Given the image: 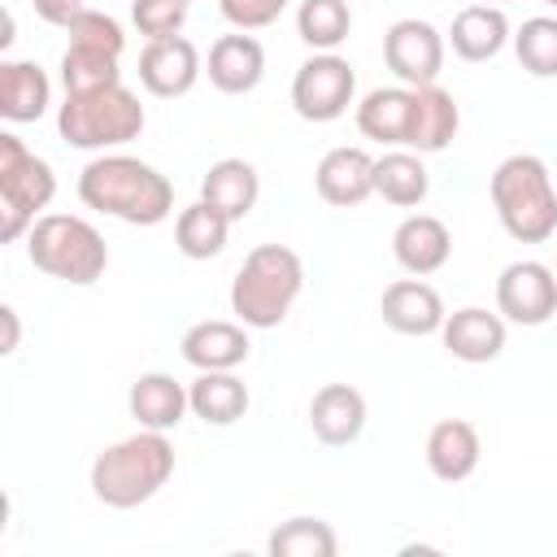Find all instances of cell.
I'll return each instance as SVG.
<instances>
[{
    "mask_svg": "<svg viewBox=\"0 0 557 557\" xmlns=\"http://www.w3.org/2000/svg\"><path fill=\"white\" fill-rule=\"evenodd\" d=\"M431 191V174L422 152L413 148H392L383 157H374V196H383L396 209H413L422 205Z\"/></svg>",
    "mask_w": 557,
    "mask_h": 557,
    "instance_id": "obj_27",
    "label": "cell"
},
{
    "mask_svg": "<svg viewBox=\"0 0 557 557\" xmlns=\"http://www.w3.org/2000/svg\"><path fill=\"white\" fill-rule=\"evenodd\" d=\"M0 322H4V339H0V352H17V339H22V322H17V309L13 305H0Z\"/></svg>",
    "mask_w": 557,
    "mask_h": 557,
    "instance_id": "obj_37",
    "label": "cell"
},
{
    "mask_svg": "<svg viewBox=\"0 0 557 557\" xmlns=\"http://www.w3.org/2000/svg\"><path fill=\"white\" fill-rule=\"evenodd\" d=\"M309 431L326 448H348L366 431V396L348 383H326L309 400Z\"/></svg>",
    "mask_w": 557,
    "mask_h": 557,
    "instance_id": "obj_17",
    "label": "cell"
},
{
    "mask_svg": "<svg viewBox=\"0 0 557 557\" xmlns=\"http://www.w3.org/2000/svg\"><path fill=\"white\" fill-rule=\"evenodd\" d=\"M187 400H191V413L205 426H235L248 413L252 396H248V387L235 370H200L187 383Z\"/></svg>",
    "mask_w": 557,
    "mask_h": 557,
    "instance_id": "obj_24",
    "label": "cell"
},
{
    "mask_svg": "<svg viewBox=\"0 0 557 557\" xmlns=\"http://www.w3.org/2000/svg\"><path fill=\"white\" fill-rule=\"evenodd\" d=\"M226 235H231V218L218 213L213 205L196 200L187 209H178L174 218V248L187 257V261H209L226 248Z\"/></svg>",
    "mask_w": 557,
    "mask_h": 557,
    "instance_id": "obj_28",
    "label": "cell"
},
{
    "mask_svg": "<svg viewBox=\"0 0 557 557\" xmlns=\"http://www.w3.org/2000/svg\"><path fill=\"white\" fill-rule=\"evenodd\" d=\"M174 474V444L165 431L139 426L135 435L109 444L91 461V496L109 509H135L152 500Z\"/></svg>",
    "mask_w": 557,
    "mask_h": 557,
    "instance_id": "obj_2",
    "label": "cell"
},
{
    "mask_svg": "<svg viewBox=\"0 0 557 557\" xmlns=\"http://www.w3.org/2000/svg\"><path fill=\"white\" fill-rule=\"evenodd\" d=\"M200 52L191 39L174 35V39H152L144 44L139 52V83L148 96L157 100H174V96H187L200 78Z\"/></svg>",
    "mask_w": 557,
    "mask_h": 557,
    "instance_id": "obj_11",
    "label": "cell"
},
{
    "mask_svg": "<svg viewBox=\"0 0 557 557\" xmlns=\"http://www.w3.org/2000/svg\"><path fill=\"white\" fill-rule=\"evenodd\" d=\"M313 187L326 205L335 209H357L361 200L374 196V157L366 148H331L318 170H313Z\"/></svg>",
    "mask_w": 557,
    "mask_h": 557,
    "instance_id": "obj_14",
    "label": "cell"
},
{
    "mask_svg": "<svg viewBox=\"0 0 557 557\" xmlns=\"http://www.w3.org/2000/svg\"><path fill=\"white\" fill-rule=\"evenodd\" d=\"M265 553L270 557H335L339 553V535L331 531L326 518L300 513V518H287V522H278L270 531Z\"/></svg>",
    "mask_w": 557,
    "mask_h": 557,
    "instance_id": "obj_29",
    "label": "cell"
},
{
    "mask_svg": "<svg viewBox=\"0 0 557 557\" xmlns=\"http://www.w3.org/2000/svg\"><path fill=\"white\" fill-rule=\"evenodd\" d=\"M409 104H413V87L396 83V87H374L361 96L357 104V131L374 144L387 148H405V131H409Z\"/></svg>",
    "mask_w": 557,
    "mask_h": 557,
    "instance_id": "obj_26",
    "label": "cell"
},
{
    "mask_svg": "<svg viewBox=\"0 0 557 557\" xmlns=\"http://www.w3.org/2000/svg\"><path fill=\"white\" fill-rule=\"evenodd\" d=\"M544 4H553V9H557V0H544Z\"/></svg>",
    "mask_w": 557,
    "mask_h": 557,
    "instance_id": "obj_39",
    "label": "cell"
},
{
    "mask_svg": "<svg viewBox=\"0 0 557 557\" xmlns=\"http://www.w3.org/2000/svg\"><path fill=\"white\" fill-rule=\"evenodd\" d=\"M513 52L518 65L535 78H557V17H527L513 30Z\"/></svg>",
    "mask_w": 557,
    "mask_h": 557,
    "instance_id": "obj_32",
    "label": "cell"
},
{
    "mask_svg": "<svg viewBox=\"0 0 557 557\" xmlns=\"http://www.w3.org/2000/svg\"><path fill=\"white\" fill-rule=\"evenodd\" d=\"M357 96V74L339 52H313L292 78V109L305 122H335Z\"/></svg>",
    "mask_w": 557,
    "mask_h": 557,
    "instance_id": "obj_8",
    "label": "cell"
},
{
    "mask_svg": "<svg viewBox=\"0 0 557 557\" xmlns=\"http://www.w3.org/2000/svg\"><path fill=\"white\" fill-rule=\"evenodd\" d=\"M248 326L244 322H226V318H209L183 331L178 352L191 370H239L248 361Z\"/></svg>",
    "mask_w": 557,
    "mask_h": 557,
    "instance_id": "obj_16",
    "label": "cell"
},
{
    "mask_svg": "<svg viewBox=\"0 0 557 557\" xmlns=\"http://www.w3.org/2000/svg\"><path fill=\"white\" fill-rule=\"evenodd\" d=\"M52 104V83L35 61H0V117L39 122Z\"/></svg>",
    "mask_w": 557,
    "mask_h": 557,
    "instance_id": "obj_25",
    "label": "cell"
},
{
    "mask_svg": "<svg viewBox=\"0 0 557 557\" xmlns=\"http://www.w3.org/2000/svg\"><path fill=\"white\" fill-rule=\"evenodd\" d=\"M479 457H483V440H479V426L474 422H466V418H440L426 431V470L440 483H466L479 470Z\"/></svg>",
    "mask_w": 557,
    "mask_h": 557,
    "instance_id": "obj_18",
    "label": "cell"
},
{
    "mask_svg": "<svg viewBox=\"0 0 557 557\" xmlns=\"http://www.w3.org/2000/svg\"><path fill=\"white\" fill-rule=\"evenodd\" d=\"M496 313L513 326H544L557 313V270L544 261H509L496 278Z\"/></svg>",
    "mask_w": 557,
    "mask_h": 557,
    "instance_id": "obj_9",
    "label": "cell"
},
{
    "mask_svg": "<svg viewBox=\"0 0 557 557\" xmlns=\"http://www.w3.org/2000/svg\"><path fill=\"white\" fill-rule=\"evenodd\" d=\"M352 30L348 0H300L296 4V35L313 52H335Z\"/></svg>",
    "mask_w": 557,
    "mask_h": 557,
    "instance_id": "obj_30",
    "label": "cell"
},
{
    "mask_svg": "<svg viewBox=\"0 0 557 557\" xmlns=\"http://www.w3.org/2000/svg\"><path fill=\"white\" fill-rule=\"evenodd\" d=\"M440 339H444L448 357H457L466 366H487L505 352V318L492 313V309L466 305V309H453L444 318Z\"/></svg>",
    "mask_w": 557,
    "mask_h": 557,
    "instance_id": "obj_13",
    "label": "cell"
},
{
    "mask_svg": "<svg viewBox=\"0 0 557 557\" xmlns=\"http://www.w3.org/2000/svg\"><path fill=\"white\" fill-rule=\"evenodd\" d=\"M300 287H305L300 257L287 244H257L231 278V313L252 331H270L292 313Z\"/></svg>",
    "mask_w": 557,
    "mask_h": 557,
    "instance_id": "obj_4",
    "label": "cell"
},
{
    "mask_svg": "<svg viewBox=\"0 0 557 557\" xmlns=\"http://www.w3.org/2000/svg\"><path fill=\"white\" fill-rule=\"evenodd\" d=\"M392 257L405 274L426 278L435 270L448 265L453 257V231L435 218V213H409L396 231H392Z\"/></svg>",
    "mask_w": 557,
    "mask_h": 557,
    "instance_id": "obj_12",
    "label": "cell"
},
{
    "mask_svg": "<svg viewBox=\"0 0 557 557\" xmlns=\"http://www.w3.org/2000/svg\"><path fill=\"white\" fill-rule=\"evenodd\" d=\"M483 4H505V0H483Z\"/></svg>",
    "mask_w": 557,
    "mask_h": 557,
    "instance_id": "obj_38",
    "label": "cell"
},
{
    "mask_svg": "<svg viewBox=\"0 0 557 557\" xmlns=\"http://www.w3.org/2000/svg\"><path fill=\"white\" fill-rule=\"evenodd\" d=\"M444 48H448V39L422 17H400L383 35V61L396 74V83H405V87L440 83Z\"/></svg>",
    "mask_w": 557,
    "mask_h": 557,
    "instance_id": "obj_10",
    "label": "cell"
},
{
    "mask_svg": "<svg viewBox=\"0 0 557 557\" xmlns=\"http://www.w3.org/2000/svg\"><path fill=\"white\" fill-rule=\"evenodd\" d=\"M131 22L148 44L152 39H174V35H183L187 0H131Z\"/></svg>",
    "mask_w": 557,
    "mask_h": 557,
    "instance_id": "obj_34",
    "label": "cell"
},
{
    "mask_svg": "<svg viewBox=\"0 0 557 557\" xmlns=\"http://www.w3.org/2000/svg\"><path fill=\"white\" fill-rule=\"evenodd\" d=\"M30 4H35V13H39L48 26H61V30L83 13V0H30Z\"/></svg>",
    "mask_w": 557,
    "mask_h": 557,
    "instance_id": "obj_36",
    "label": "cell"
},
{
    "mask_svg": "<svg viewBox=\"0 0 557 557\" xmlns=\"http://www.w3.org/2000/svg\"><path fill=\"white\" fill-rule=\"evenodd\" d=\"M26 257L48 278H61V283H74V287H91L109 270L104 235L78 213L35 218V226L26 231Z\"/></svg>",
    "mask_w": 557,
    "mask_h": 557,
    "instance_id": "obj_6",
    "label": "cell"
},
{
    "mask_svg": "<svg viewBox=\"0 0 557 557\" xmlns=\"http://www.w3.org/2000/svg\"><path fill=\"white\" fill-rule=\"evenodd\" d=\"M461 126V109L453 100V91H444L440 83L413 87V104H409V131H405V148L413 152H444L457 139Z\"/></svg>",
    "mask_w": 557,
    "mask_h": 557,
    "instance_id": "obj_20",
    "label": "cell"
},
{
    "mask_svg": "<svg viewBox=\"0 0 557 557\" xmlns=\"http://www.w3.org/2000/svg\"><path fill=\"white\" fill-rule=\"evenodd\" d=\"M57 196V174L13 131L0 135V239H22Z\"/></svg>",
    "mask_w": 557,
    "mask_h": 557,
    "instance_id": "obj_7",
    "label": "cell"
},
{
    "mask_svg": "<svg viewBox=\"0 0 557 557\" xmlns=\"http://www.w3.org/2000/svg\"><path fill=\"white\" fill-rule=\"evenodd\" d=\"M287 4H292V0H218L222 17H226L235 30H261V26L278 22Z\"/></svg>",
    "mask_w": 557,
    "mask_h": 557,
    "instance_id": "obj_35",
    "label": "cell"
},
{
    "mask_svg": "<svg viewBox=\"0 0 557 557\" xmlns=\"http://www.w3.org/2000/svg\"><path fill=\"white\" fill-rule=\"evenodd\" d=\"M513 35H509V17H505V9L500 4H466L457 17H453V26H448V44H453V52L461 57V61H492V57H500V48L509 44Z\"/></svg>",
    "mask_w": 557,
    "mask_h": 557,
    "instance_id": "obj_23",
    "label": "cell"
},
{
    "mask_svg": "<svg viewBox=\"0 0 557 557\" xmlns=\"http://www.w3.org/2000/svg\"><path fill=\"white\" fill-rule=\"evenodd\" d=\"M78 200L126 226H157L174 213V183L126 152H100L78 174Z\"/></svg>",
    "mask_w": 557,
    "mask_h": 557,
    "instance_id": "obj_1",
    "label": "cell"
},
{
    "mask_svg": "<svg viewBox=\"0 0 557 557\" xmlns=\"http://www.w3.org/2000/svg\"><path fill=\"white\" fill-rule=\"evenodd\" d=\"M187 4H191V0H187Z\"/></svg>",
    "mask_w": 557,
    "mask_h": 557,
    "instance_id": "obj_40",
    "label": "cell"
},
{
    "mask_svg": "<svg viewBox=\"0 0 557 557\" xmlns=\"http://www.w3.org/2000/svg\"><path fill=\"white\" fill-rule=\"evenodd\" d=\"M205 74H209V83H213L222 96H248V91L261 83V74H265V48H261L248 30L218 35L213 48H209Z\"/></svg>",
    "mask_w": 557,
    "mask_h": 557,
    "instance_id": "obj_19",
    "label": "cell"
},
{
    "mask_svg": "<svg viewBox=\"0 0 557 557\" xmlns=\"http://www.w3.org/2000/svg\"><path fill=\"white\" fill-rule=\"evenodd\" d=\"M379 313L383 322L396 331V335H435L448 318L440 292L422 278H396L383 287V300H379Z\"/></svg>",
    "mask_w": 557,
    "mask_h": 557,
    "instance_id": "obj_15",
    "label": "cell"
},
{
    "mask_svg": "<svg viewBox=\"0 0 557 557\" xmlns=\"http://www.w3.org/2000/svg\"><path fill=\"white\" fill-rule=\"evenodd\" d=\"M144 104L131 87L122 83H109V87H96V91H70L57 109V131L70 148H83V152H109V148H122L131 139L144 135Z\"/></svg>",
    "mask_w": 557,
    "mask_h": 557,
    "instance_id": "obj_5",
    "label": "cell"
},
{
    "mask_svg": "<svg viewBox=\"0 0 557 557\" xmlns=\"http://www.w3.org/2000/svg\"><path fill=\"white\" fill-rule=\"evenodd\" d=\"M257 196H261V178H257L252 161H244V157H222L200 178V200L213 205L218 213H226L231 222H244L257 209Z\"/></svg>",
    "mask_w": 557,
    "mask_h": 557,
    "instance_id": "obj_22",
    "label": "cell"
},
{
    "mask_svg": "<svg viewBox=\"0 0 557 557\" xmlns=\"http://www.w3.org/2000/svg\"><path fill=\"white\" fill-rule=\"evenodd\" d=\"M65 35H70V44H78V48H100V52H113V57L126 52V30H122V22L109 17V13H100V9H91V4H83V13L65 26Z\"/></svg>",
    "mask_w": 557,
    "mask_h": 557,
    "instance_id": "obj_33",
    "label": "cell"
},
{
    "mask_svg": "<svg viewBox=\"0 0 557 557\" xmlns=\"http://www.w3.org/2000/svg\"><path fill=\"white\" fill-rule=\"evenodd\" d=\"M553 270H557V265H553Z\"/></svg>",
    "mask_w": 557,
    "mask_h": 557,
    "instance_id": "obj_41",
    "label": "cell"
},
{
    "mask_svg": "<svg viewBox=\"0 0 557 557\" xmlns=\"http://www.w3.org/2000/svg\"><path fill=\"white\" fill-rule=\"evenodd\" d=\"M492 209L509 239L518 244H544L557 235V187L535 152H513L492 170Z\"/></svg>",
    "mask_w": 557,
    "mask_h": 557,
    "instance_id": "obj_3",
    "label": "cell"
},
{
    "mask_svg": "<svg viewBox=\"0 0 557 557\" xmlns=\"http://www.w3.org/2000/svg\"><path fill=\"white\" fill-rule=\"evenodd\" d=\"M117 61H122V57H113V52L70 44V48L61 52V87H65V96H70V91H96V87L122 83Z\"/></svg>",
    "mask_w": 557,
    "mask_h": 557,
    "instance_id": "obj_31",
    "label": "cell"
},
{
    "mask_svg": "<svg viewBox=\"0 0 557 557\" xmlns=\"http://www.w3.org/2000/svg\"><path fill=\"white\" fill-rule=\"evenodd\" d=\"M126 409H131V418H135L139 426H148V431H174V426L187 418L191 400H187V387H183L174 374L148 370V374H139V379L131 383Z\"/></svg>",
    "mask_w": 557,
    "mask_h": 557,
    "instance_id": "obj_21",
    "label": "cell"
}]
</instances>
